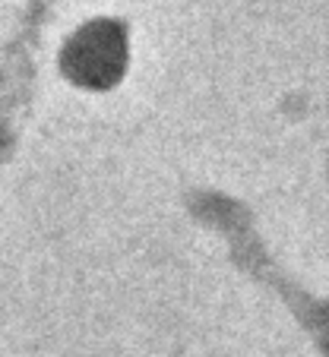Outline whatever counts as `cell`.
Here are the masks:
<instances>
[{
	"label": "cell",
	"mask_w": 329,
	"mask_h": 357,
	"mask_svg": "<svg viewBox=\"0 0 329 357\" xmlns=\"http://www.w3.org/2000/svg\"><path fill=\"white\" fill-rule=\"evenodd\" d=\"M64 67L70 70V76L76 82H86V86H108V82H115L124 67L121 32L115 26H105V22L86 26L67 45Z\"/></svg>",
	"instance_id": "6da1fadb"
}]
</instances>
